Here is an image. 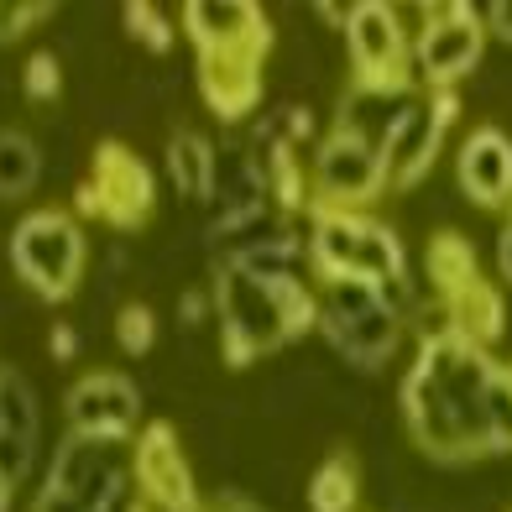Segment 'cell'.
<instances>
[{"label":"cell","mask_w":512,"mask_h":512,"mask_svg":"<svg viewBox=\"0 0 512 512\" xmlns=\"http://www.w3.org/2000/svg\"><path fill=\"white\" fill-rule=\"evenodd\" d=\"M209 304L220 314V356L230 366H251L256 356L283 351L288 340L319 324V298L304 283H262L236 262L215 267Z\"/></svg>","instance_id":"obj_1"},{"label":"cell","mask_w":512,"mask_h":512,"mask_svg":"<svg viewBox=\"0 0 512 512\" xmlns=\"http://www.w3.org/2000/svg\"><path fill=\"white\" fill-rule=\"evenodd\" d=\"M6 256H11L21 283L37 298H48V304L68 298L84 277V236L68 215H58V209H37V215L21 220L6 241Z\"/></svg>","instance_id":"obj_2"},{"label":"cell","mask_w":512,"mask_h":512,"mask_svg":"<svg viewBox=\"0 0 512 512\" xmlns=\"http://www.w3.org/2000/svg\"><path fill=\"white\" fill-rule=\"evenodd\" d=\"M377 194H387V162H382V152L371 142H361V136L330 126L319 136V147H314V204L361 215Z\"/></svg>","instance_id":"obj_3"},{"label":"cell","mask_w":512,"mask_h":512,"mask_svg":"<svg viewBox=\"0 0 512 512\" xmlns=\"http://www.w3.org/2000/svg\"><path fill=\"white\" fill-rule=\"evenodd\" d=\"M345 48H351V84L366 89H413L408 74V37H403V21L398 6L387 0H361L351 6V21H345Z\"/></svg>","instance_id":"obj_4"},{"label":"cell","mask_w":512,"mask_h":512,"mask_svg":"<svg viewBox=\"0 0 512 512\" xmlns=\"http://www.w3.org/2000/svg\"><path fill=\"white\" fill-rule=\"evenodd\" d=\"M157 204V189H152V173L147 162L136 157L131 147L121 142H105L95 147V162H89V183L79 189V209L95 215L115 230H131L152 215Z\"/></svg>","instance_id":"obj_5"},{"label":"cell","mask_w":512,"mask_h":512,"mask_svg":"<svg viewBox=\"0 0 512 512\" xmlns=\"http://www.w3.org/2000/svg\"><path fill=\"white\" fill-rule=\"evenodd\" d=\"M455 121H460L455 89H439V95H413L403 126L392 131V142H387V152H382V162H387V189L413 194L418 183L434 173V157H439V147H445V136H450Z\"/></svg>","instance_id":"obj_6"},{"label":"cell","mask_w":512,"mask_h":512,"mask_svg":"<svg viewBox=\"0 0 512 512\" xmlns=\"http://www.w3.org/2000/svg\"><path fill=\"white\" fill-rule=\"evenodd\" d=\"M68 434L95 445H126L142 424V387L121 371H89L68 387Z\"/></svg>","instance_id":"obj_7"},{"label":"cell","mask_w":512,"mask_h":512,"mask_svg":"<svg viewBox=\"0 0 512 512\" xmlns=\"http://www.w3.org/2000/svg\"><path fill=\"white\" fill-rule=\"evenodd\" d=\"M486 58V21H481V6H460L455 21H439L418 37V48L408 58V74L418 89H455L460 79H471Z\"/></svg>","instance_id":"obj_8"},{"label":"cell","mask_w":512,"mask_h":512,"mask_svg":"<svg viewBox=\"0 0 512 512\" xmlns=\"http://www.w3.org/2000/svg\"><path fill=\"white\" fill-rule=\"evenodd\" d=\"M131 481H136V497H142L152 512H199L194 471H189V460H183V450H178V434L168 424H152L142 439H136Z\"/></svg>","instance_id":"obj_9"},{"label":"cell","mask_w":512,"mask_h":512,"mask_svg":"<svg viewBox=\"0 0 512 512\" xmlns=\"http://www.w3.org/2000/svg\"><path fill=\"white\" fill-rule=\"evenodd\" d=\"M183 32L199 42V53H267L272 27L246 0H189Z\"/></svg>","instance_id":"obj_10"},{"label":"cell","mask_w":512,"mask_h":512,"mask_svg":"<svg viewBox=\"0 0 512 512\" xmlns=\"http://www.w3.org/2000/svg\"><path fill=\"white\" fill-rule=\"evenodd\" d=\"M455 189L481 209H512V136L476 126L455 152Z\"/></svg>","instance_id":"obj_11"},{"label":"cell","mask_w":512,"mask_h":512,"mask_svg":"<svg viewBox=\"0 0 512 512\" xmlns=\"http://www.w3.org/2000/svg\"><path fill=\"white\" fill-rule=\"evenodd\" d=\"M403 418H408V434L418 439V450H424L429 460H439V465H465V460H471L455 413L445 403V392H439V382L418 361L403 377Z\"/></svg>","instance_id":"obj_12"},{"label":"cell","mask_w":512,"mask_h":512,"mask_svg":"<svg viewBox=\"0 0 512 512\" xmlns=\"http://www.w3.org/2000/svg\"><path fill=\"white\" fill-rule=\"evenodd\" d=\"M262 63H267V53H199L204 105L220 121H241L262 100Z\"/></svg>","instance_id":"obj_13"},{"label":"cell","mask_w":512,"mask_h":512,"mask_svg":"<svg viewBox=\"0 0 512 512\" xmlns=\"http://www.w3.org/2000/svg\"><path fill=\"white\" fill-rule=\"evenodd\" d=\"M319 330H324L330 351H335L345 366H356V371H382V366L392 361V351L403 345V330H408V324L392 319L387 309H371V314H361V319H319Z\"/></svg>","instance_id":"obj_14"},{"label":"cell","mask_w":512,"mask_h":512,"mask_svg":"<svg viewBox=\"0 0 512 512\" xmlns=\"http://www.w3.org/2000/svg\"><path fill=\"white\" fill-rule=\"evenodd\" d=\"M424 267H429V288L434 298H455L471 283H481V267H476V246L460 236V230H434L429 246H424Z\"/></svg>","instance_id":"obj_15"},{"label":"cell","mask_w":512,"mask_h":512,"mask_svg":"<svg viewBox=\"0 0 512 512\" xmlns=\"http://www.w3.org/2000/svg\"><path fill=\"white\" fill-rule=\"evenodd\" d=\"M450 304V314H455V335L460 340H471V345H481V351H492V345L502 340V330H507V309H502V293L486 283H471L465 293H455V298H445Z\"/></svg>","instance_id":"obj_16"},{"label":"cell","mask_w":512,"mask_h":512,"mask_svg":"<svg viewBox=\"0 0 512 512\" xmlns=\"http://www.w3.org/2000/svg\"><path fill=\"white\" fill-rule=\"evenodd\" d=\"M168 173L178 183V194L209 199L215 194V142L199 131H173L168 136Z\"/></svg>","instance_id":"obj_17"},{"label":"cell","mask_w":512,"mask_h":512,"mask_svg":"<svg viewBox=\"0 0 512 512\" xmlns=\"http://www.w3.org/2000/svg\"><path fill=\"white\" fill-rule=\"evenodd\" d=\"M361 497V471L351 455H330L309 476V512H356Z\"/></svg>","instance_id":"obj_18"},{"label":"cell","mask_w":512,"mask_h":512,"mask_svg":"<svg viewBox=\"0 0 512 512\" xmlns=\"http://www.w3.org/2000/svg\"><path fill=\"white\" fill-rule=\"evenodd\" d=\"M42 178V152L27 131H0V199H27Z\"/></svg>","instance_id":"obj_19"},{"label":"cell","mask_w":512,"mask_h":512,"mask_svg":"<svg viewBox=\"0 0 512 512\" xmlns=\"http://www.w3.org/2000/svg\"><path fill=\"white\" fill-rule=\"evenodd\" d=\"M0 429H11V434H21V439H37V434H42L32 387H27V377H21L16 366H6V361H0Z\"/></svg>","instance_id":"obj_20"},{"label":"cell","mask_w":512,"mask_h":512,"mask_svg":"<svg viewBox=\"0 0 512 512\" xmlns=\"http://www.w3.org/2000/svg\"><path fill=\"white\" fill-rule=\"evenodd\" d=\"M115 340H121L126 356H152L157 345V319L147 304H121V314H115Z\"/></svg>","instance_id":"obj_21"},{"label":"cell","mask_w":512,"mask_h":512,"mask_svg":"<svg viewBox=\"0 0 512 512\" xmlns=\"http://www.w3.org/2000/svg\"><path fill=\"white\" fill-rule=\"evenodd\" d=\"M126 32L142 42V48H152V53H168L173 48V21H162V11L157 6H126Z\"/></svg>","instance_id":"obj_22"},{"label":"cell","mask_w":512,"mask_h":512,"mask_svg":"<svg viewBox=\"0 0 512 512\" xmlns=\"http://www.w3.org/2000/svg\"><path fill=\"white\" fill-rule=\"evenodd\" d=\"M32 465H37V439H21L11 429H0V481L16 492V486L32 476Z\"/></svg>","instance_id":"obj_23"},{"label":"cell","mask_w":512,"mask_h":512,"mask_svg":"<svg viewBox=\"0 0 512 512\" xmlns=\"http://www.w3.org/2000/svg\"><path fill=\"white\" fill-rule=\"evenodd\" d=\"M21 89H27V100H37V105H53L58 89H63L58 58L53 53H32L27 58V74H21Z\"/></svg>","instance_id":"obj_24"},{"label":"cell","mask_w":512,"mask_h":512,"mask_svg":"<svg viewBox=\"0 0 512 512\" xmlns=\"http://www.w3.org/2000/svg\"><path fill=\"white\" fill-rule=\"evenodd\" d=\"M42 16H53V6H42V0H27V6H11V0H0V42L27 37Z\"/></svg>","instance_id":"obj_25"},{"label":"cell","mask_w":512,"mask_h":512,"mask_svg":"<svg viewBox=\"0 0 512 512\" xmlns=\"http://www.w3.org/2000/svg\"><path fill=\"white\" fill-rule=\"evenodd\" d=\"M481 21H486V32L512 42V0H492V6H481Z\"/></svg>","instance_id":"obj_26"},{"label":"cell","mask_w":512,"mask_h":512,"mask_svg":"<svg viewBox=\"0 0 512 512\" xmlns=\"http://www.w3.org/2000/svg\"><path fill=\"white\" fill-rule=\"evenodd\" d=\"M199 512H267L262 502H251L246 492H220L209 507H199Z\"/></svg>","instance_id":"obj_27"},{"label":"cell","mask_w":512,"mask_h":512,"mask_svg":"<svg viewBox=\"0 0 512 512\" xmlns=\"http://www.w3.org/2000/svg\"><path fill=\"white\" fill-rule=\"evenodd\" d=\"M497 272H502V283H512V209L497 230Z\"/></svg>","instance_id":"obj_28"},{"label":"cell","mask_w":512,"mask_h":512,"mask_svg":"<svg viewBox=\"0 0 512 512\" xmlns=\"http://www.w3.org/2000/svg\"><path fill=\"white\" fill-rule=\"evenodd\" d=\"M74 345H79V335L68 330V324H58V330L48 335V351H53V361H74Z\"/></svg>","instance_id":"obj_29"},{"label":"cell","mask_w":512,"mask_h":512,"mask_svg":"<svg viewBox=\"0 0 512 512\" xmlns=\"http://www.w3.org/2000/svg\"><path fill=\"white\" fill-rule=\"evenodd\" d=\"M6 507H11V486H6V481H0V512H6Z\"/></svg>","instance_id":"obj_30"}]
</instances>
